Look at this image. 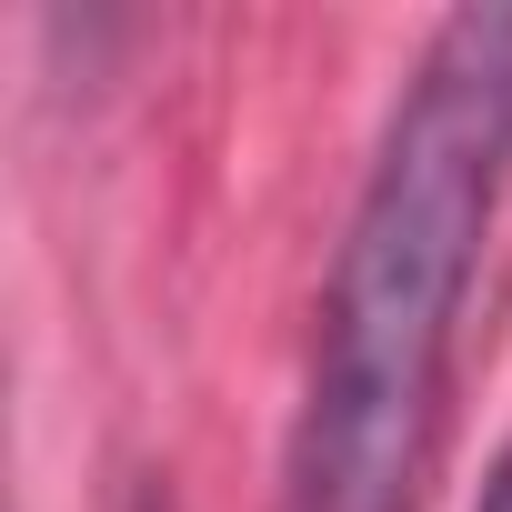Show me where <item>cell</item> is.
Returning a JSON list of instances; mask_svg holds the SVG:
<instances>
[{
  "instance_id": "cell-1",
  "label": "cell",
  "mask_w": 512,
  "mask_h": 512,
  "mask_svg": "<svg viewBox=\"0 0 512 512\" xmlns=\"http://www.w3.org/2000/svg\"><path fill=\"white\" fill-rule=\"evenodd\" d=\"M512 191V11H452L372 151L282 452V512H412L442 452L462 302Z\"/></svg>"
},
{
  "instance_id": "cell-2",
  "label": "cell",
  "mask_w": 512,
  "mask_h": 512,
  "mask_svg": "<svg viewBox=\"0 0 512 512\" xmlns=\"http://www.w3.org/2000/svg\"><path fill=\"white\" fill-rule=\"evenodd\" d=\"M482 512H512V452L492 462V482H482Z\"/></svg>"
},
{
  "instance_id": "cell-3",
  "label": "cell",
  "mask_w": 512,
  "mask_h": 512,
  "mask_svg": "<svg viewBox=\"0 0 512 512\" xmlns=\"http://www.w3.org/2000/svg\"><path fill=\"white\" fill-rule=\"evenodd\" d=\"M141 512H161V502H141Z\"/></svg>"
}]
</instances>
